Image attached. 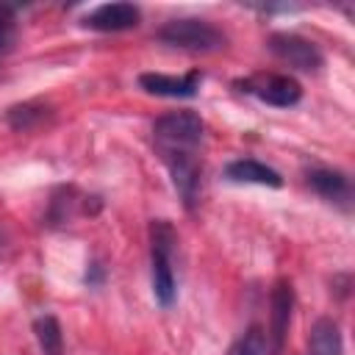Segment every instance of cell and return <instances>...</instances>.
Listing matches in <instances>:
<instances>
[{"label": "cell", "mask_w": 355, "mask_h": 355, "mask_svg": "<svg viewBox=\"0 0 355 355\" xmlns=\"http://www.w3.org/2000/svg\"><path fill=\"white\" fill-rule=\"evenodd\" d=\"M202 119L194 111H172L153 125V144L172 175V186L186 208L200 200V147H202Z\"/></svg>", "instance_id": "obj_1"}, {"label": "cell", "mask_w": 355, "mask_h": 355, "mask_svg": "<svg viewBox=\"0 0 355 355\" xmlns=\"http://www.w3.org/2000/svg\"><path fill=\"white\" fill-rule=\"evenodd\" d=\"M178 233L166 219H153L150 225V277H153V297L158 305L169 308L178 294L172 252H175Z\"/></svg>", "instance_id": "obj_2"}, {"label": "cell", "mask_w": 355, "mask_h": 355, "mask_svg": "<svg viewBox=\"0 0 355 355\" xmlns=\"http://www.w3.org/2000/svg\"><path fill=\"white\" fill-rule=\"evenodd\" d=\"M158 42L178 47V50H189V53H216L225 47L227 36L208 19L200 17H180V19H169L158 28Z\"/></svg>", "instance_id": "obj_3"}, {"label": "cell", "mask_w": 355, "mask_h": 355, "mask_svg": "<svg viewBox=\"0 0 355 355\" xmlns=\"http://www.w3.org/2000/svg\"><path fill=\"white\" fill-rule=\"evenodd\" d=\"M239 86H241V92H247V94H252L261 103L275 105V108H291L302 97V86L291 75H280V72L252 75V78L241 80Z\"/></svg>", "instance_id": "obj_4"}, {"label": "cell", "mask_w": 355, "mask_h": 355, "mask_svg": "<svg viewBox=\"0 0 355 355\" xmlns=\"http://www.w3.org/2000/svg\"><path fill=\"white\" fill-rule=\"evenodd\" d=\"M269 50L288 67L294 69H302V72H316L322 67V50L305 39V36H297V33H272L269 36Z\"/></svg>", "instance_id": "obj_5"}, {"label": "cell", "mask_w": 355, "mask_h": 355, "mask_svg": "<svg viewBox=\"0 0 355 355\" xmlns=\"http://www.w3.org/2000/svg\"><path fill=\"white\" fill-rule=\"evenodd\" d=\"M141 19L139 6L133 3H103L97 8H92L83 17V25L92 31H103V33H114V31H128L136 28Z\"/></svg>", "instance_id": "obj_6"}, {"label": "cell", "mask_w": 355, "mask_h": 355, "mask_svg": "<svg viewBox=\"0 0 355 355\" xmlns=\"http://www.w3.org/2000/svg\"><path fill=\"white\" fill-rule=\"evenodd\" d=\"M202 83L200 72H189V75H164V72H144L139 75V86L147 94H158V97H194L197 89Z\"/></svg>", "instance_id": "obj_7"}, {"label": "cell", "mask_w": 355, "mask_h": 355, "mask_svg": "<svg viewBox=\"0 0 355 355\" xmlns=\"http://www.w3.org/2000/svg\"><path fill=\"white\" fill-rule=\"evenodd\" d=\"M291 308H294V291L288 280H277L272 288V355L283 352V341L288 333L291 322Z\"/></svg>", "instance_id": "obj_8"}, {"label": "cell", "mask_w": 355, "mask_h": 355, "mask_svg": "<svg viewBox=\"0 0 355 355\" xmlns=\"http://www.w3.org/2000/svg\"><path fill=\"white\" fill-rule=\"evenodd\" d=\"M305 183L324 200L330 202H341L347 205L349 197H352V186H349V178L338 169H327V166H313L305 172Z\"/></svg>", "instance_id": "obj_9"}, {"label": "cell", "mask_w": 355, "mask_h": 355, "mask_svg": "<svg viewBox=\"0 0 355 355\" xmlns=\"http://www.w3.org/2000/svg\"><path fill=\"white\" fill-rule=\"evenodd\" d=\"M225 178L233 180V183H258V186H283V178L277 169L255 161V158H239V161H230L225 166Z\"/></svg>", "instance_id": "obj_10"}, {"label": "cell", "mask_w": 355, "mask_h": 355, "mask_svg": "<svg viewBox=\"0 0 355 355\" xmlns=\"http://www.w3.org/2000/svg\"><path fill=\"white\" fill-rule=\"evenodd\" d=\"M308 355H344L341 330L333 319H316L308 333Z\"/></svg>", "instance_id": "obj_11"}, {"label": "cell", "mask_w": 355, "mask_h": 355, "mask_svg": "<svg viewBox=\"0 0 355 355\" xmlns=\"http://www.w3.org/2000/svg\"><path fill=\"white\" fill-rule=\"evenodd\" d=\"M33 333H36L39 349L44 355H61L64 352V336H61V324L55 316H39L33 322Z\"/></svg>", "instance_id": "obj_12"}, {"label": "cell", "mask_w": 355, "mask_h": 355, "mask_svg": "<svg viewBox=\"0 0 355 355\" xmlns=\"http://www.w3.org/2000/svg\"><path fill=\"white\" fill-rule=\"evenodd\" d=\"M44 116H47V108H44V105H36V103H22V105L8 108L6 122H8L14 130H31V128H36V125H39Z\"/></svg>", "instance_id": "obj_13"}, {"label": "cell", "mask_w": 355, "mask_h": 355, "mask_svg": "<svg viewBox=\"0 0 355 355\" xmlns=\"http://www.w3.org/2000/svg\"><path fill=\"white\" fill-rule=\"evenodd\" d=\"M230 355H266V336L258 324H252L230 349Z\"/></svg>", "instance_id": "obj_14"}, {"label": "cell", "mask_w": 355, "mask_h": 355, "mask_svg": "<svg viewBox=\"0 0 355 355\" xmlns=\"http://www.w3.org/2000/svg\"><path fill=\"white\" fill-rule=\"evenodd\" d=\"M14 33H17V14L11 6L0 3V53H6L11 47Z\"/></svg>", "instance_id": "obj_15"}]
</instances>
